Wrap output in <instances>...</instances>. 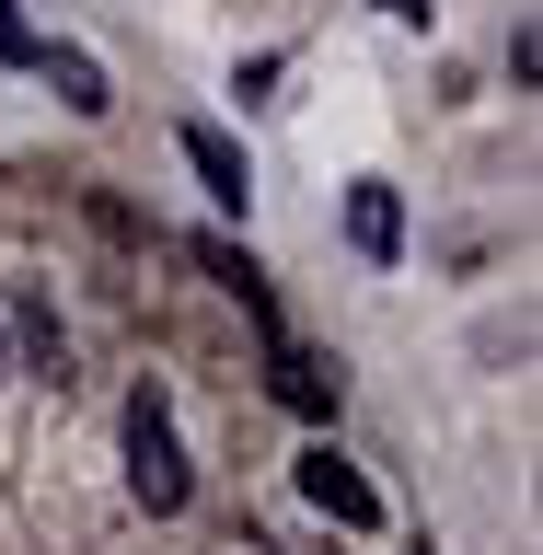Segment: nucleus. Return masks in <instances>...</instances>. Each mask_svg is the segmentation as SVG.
Masks as SVG:
<instances>
[{"label": "nucleus", "instance_id": "nucleus-9", "mask_svg": "<svg viewBox=\"0 0 543 555\" xmlns=\"http://www.w3.org/2000/svg\"><path fill=\"white\" fill-rule=\"evenodd\" d=\"M382 12H393V24H428V12H440V0H382Z\"/></svg>", "mask_w": 543, "mask_h": 555}, {"label": "nucleus", "instance_id": "nucleus-6", "mask_svg": "<svg viewBox=\"0 0 543 555\" xmlns=\"http://www.w3.org/2000/svg\"><path fill=\"white\" fill-rule=\"evenodd\" d=\"M0 324H12V347H24L47 382H69V336H59V312H47V301H12Z\"/></svg>", "mask_w": 543, "mask_h": 555}, {"label": "nucleus", "instance_id": "nucleus-3", "mask_svg": "<svg viewBox=\"0 0 543 555\" xmlns=\"http://www.w3.org/2000/svg\"><path fill=\"white\" fill-rule=\"evenodd\" d=\"M173 139H185V163H197V185H208L220 208H255V163L232 151V128H208V116H185Z\"/></svg>", "mask_w": 543, "mask_h": 555}, {"label": "nucleus", "instance_id": "nucleus-5", "mask_svg": "<svg viewBox=\"0 0 543 555\" xmlns=\"http://www.w3.org/2000/svg\"><path fill=\"white\" fill-rule=\"evenodd\" d=\"M267 371H277V405H301V416H324V405H336V382H324V359H312V347L267 336Z\"/></svg>", "mask_w": 543, "mask_h": 555}, {"label": "nucleus", "instance_id": "nucleus-8", "mask_svg": "<svg viewBox=\"0 0 543 555\" xmlns=\"http://www.w3.org/2000/svg\"><path fill=\"white\" fill-rule=\"evenodd\" d=\"M0 59H35V35L12 24V0H0Z\"/></svg>", "mask_w": 543, "mask_h": 555}, {"label": "nucleus", "instance_id": "nucleus-4", "mask_svg": "<svg viewBox=\"0 0 543 555\" xmlns=\"http://www.w3.org/2000/svg\"><path fill=\"white\" fill-rule=\"evenodd\" d=\"M347 243H359L371 267H393V255H405V197H393V185H347Z\"/></svg>", "mask_w": 543, "mask_h": 555}, {"label": "nucleus", "instance_id": "nucleus-2", "mask_svg": "<svg viewBox=\"0 0 543 555\" xmlns=\"http://www.w3.org/2000/svg\"><path fill=\"white\" fill-rule=\"evenodd\" d=\"M301 498H312L324 520H347V532H382V486L359 475L336 440H312V451H301Z\"/></svg>", "mask_w": 543, "mask_h": 555}, {"label": "nucleus", "instance_id": "nucleus-1", "mask_svg": "<svg viewBox=\"0 0 543 555\" xmlns=\"http://www.w3.org/2000/svg\"><path fill=\"white\" fill-rule=\"evenodd\" d=\"M116 440H128V498H139L151 520H173L185 498H197V475H185V440H173V405H163V382H139V393H128Z\"/></svg>", "mask_w": 543, "mask_h": 555}, {"label": "nucleus", "instance_id": "nucleus-10", "mask_svg": "<svg viewBox=\"0 0 543 555\" xmlns=\"http://www.w3.org/2000/svg\"><path fill=\"white\" fill-rule=\"evenodd\" d=\"M0 382H12V324H0Z\"/></svg>", "mask_w": 543, "mask_h": 555}, {"label": "nucleus", "instance_id": "nucleus-7", "mask_svg": "<svg viewBox=\"0 0 543 555\" xmlns=\"http://www.w3.org/2000/svg\"><path fill=\"white\" fill-rule=\"evenodd\" d=\"M35 69L59 81V104H69V116H104V104H116V93H104V69L81 59V47H35Z\"/></svg>", "mask_w": 543, "mask_h": 555}]
</instances>
